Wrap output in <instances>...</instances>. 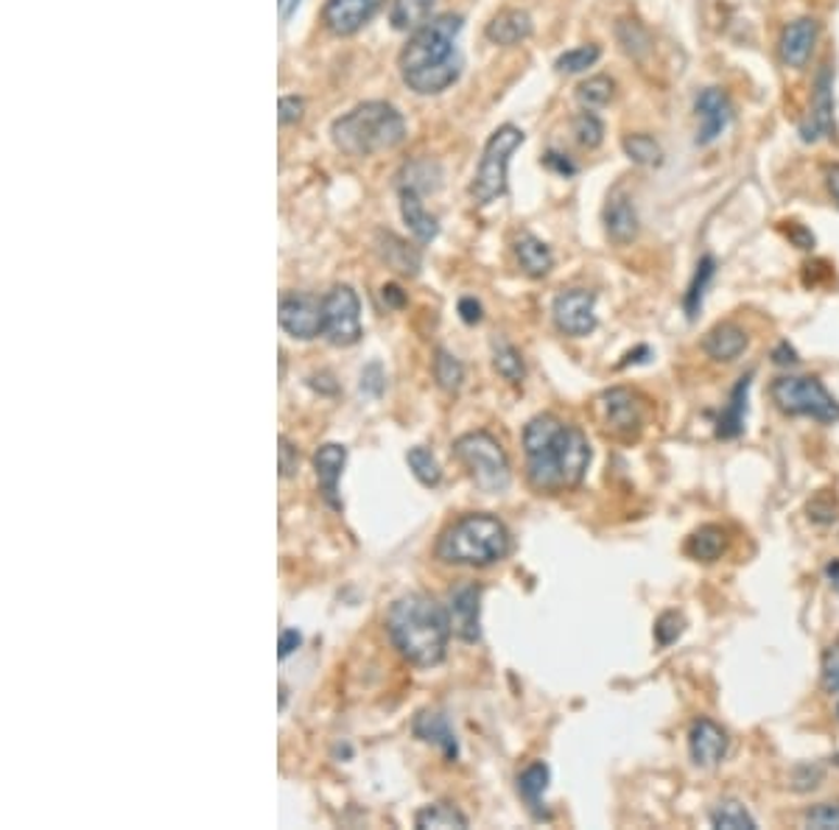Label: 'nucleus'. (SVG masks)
<instances>
[{
  "label": "nucleus",
  "mask_w": 839,
  "mask_h": 830,
  "mask_svg": "<svg viewBox=\"0 0 839 830\" xmlns=\"http://www.w3.org/2000/svg\"><path fill=\"white\" fill-rule=\"evenodd\" d=\"M529 484L537 493H565L580 487L590 464L588 436L555 414H537L523 429Z\"/></svg>",
  "instance_id": "1"
},
{
  "label": "nucleus",
  "mask_w": 839,
  "mask_h": 830,
  "mask_svg": "<svg viewBox=\"0 0 839 830\" xmlns=\"http://www.w3.org/2000/svg\"><path fill=\"white\" fill-rule=\"evenodd\" d=\"M462 31L459 14H443L417 28L409 46L401 53V73L417 95H436L456 85L462 60L456 51V37Z\"/></svg>",
  "instance_id": "2"
},
{
  "label": "nucleus",
  "mask_w": 839,
  "mask_h": 830,
  "mask_svg": "<svg viewBox=\"0 0 839 830\" xmlns=\"http://www.w3.org/2000/svg\"><path fill=\"white\" fill-rule=\"evenodd\" d=\"M386 633L409 663L420 668L440 666L448 652V610H443L431 596L409 593L392 604L386 615Z\"/></svg>",
  "instance_id": "3"
},
{
  "label": "nucleus",
  "mask_w": 839,
  "mask_h": 830,
  "mask_svg": "<svg viewBox=\"0 0 839 830\" xmlns=\"http://www.w3.org/2000/svg\"><path fill=\"white\" fill-rule=\"evenodd\" d=\"M512 551V537L493 514H465L456 523H450L436 542V560L448 565H493L501 562Z\"/></svg>",
  "instance_id": "4"
},
{
  "label": "nucleus",
  "mask_w": 839,
  "mask_h": 830,
  "mask_svg": "<svg viewBox=\"0 0 839 830\" xmlns=\"http://www.w3.org/2000/svg\"><path fill=\"white\" fill-rule=\"evenodd\" d=\"M333 143L339 152L351 157H370L378 152H390L406 138V120L392 104L367 101L333 120Z\"/></svg>",
  "instance_id": "5"
},
{
  "label": "nucleus",
  "mask_w": 839,
  "mask_h": 830,
  "mask_svg": "<svg viewBox=\"0 0 839 830\" xmlns=\"http://www.w3.org/2000/svg\"><path fill=\"white\" fill-rule=\"evenodd\" d=\"M454 454L468 468L470 478L476 482L482 493H507L509 484H512V468H509L507 450L487 431H473V434L459 436L454 442Z\"/></svg>",
  "instance_id": "6"
},
{
  "label": "nucleus",
  "mask_w": 839,
  "mask_h": 830,
  "mask_svg": "<svg viewBox=\"0 0 839 830\" xmlns=\"http://www.w3.org/2000/svg\"><path fill=\"white\" fill-rule=\"evenodd\" d=\"M770 397L778 411L789 417H812L817 422H839V403L823 386L819 378L812 375H784L775 378L770 386Z\"/></svg>",
  "instance_id": "7"
},
{
  "label": "nucleus",
  "mask_w": 839,
  "mask_h": 830,
  "mask_svg": "<svg viewBox=\"0 0 839 830\" xmlns=\"http://www.w3.org/2000/svg\"><path fill=\"white\" fill-rule=\"evenodd\" d=\"M523 140H526V135L512 124L498 126L496 132L490 135L482 163H479L476 179L470 184V196L476 199L479 205H490V202H496L498 196L507 193L509 159L521 149Z\"/></svg>",
  "instance_id": "8"
},
{
  "label": "nucleus",
  "mask_w": 839,
  "mask_h": 830,
  "mask_svg": "<svg viewBox=\"0 0 839 830\" xmlns=\"http://www.w3.org/2000/svg\"><path fill=\"white\" fill-rule=\"evenodd\" d=\"M325 336L336 347H351L361 339V303L351 285H336L322 299Z\"/></svg>",
  "instance_id": "9"
},
{
  "label": "nucleus",
  "mask_w": 839,
  "mask_h": 830,
  "mask_svg": "<svg viewBox=\"0 0 839 830\" xmlns=\"http://www.w3.org/2000/svg\"><path fill=\"white\" fill-rule=\"evenodd\" d=\"M596 411H599L601 425L610 434L622 436V439H633L641 434L644 429V406L638 395L630 390H610L596 400Z\"/></svg>",
  "instance_id": "10"
},
{
  "label": "nucleus",
  "mask_w": 839,
  "mask_h": 830,
  "mask_svg": "<svg viewBox=\"0 0 839 830\" xmlns=\"http://www.w3.org/2000/svg\"><path fill=\"white\" fill-rule=\"evenodd\" d=\"M555 324L565 336L582 339L596 330V297L585 289L560 291L551 305Z\"/></svg>",
  "instance_id": "11"
},
{
  "label": "nucleus",
  "mask_w": 839,
  "mask_h": 830,
  "mask_svg": "<svg viewBox=\"0 0 839 830\" xmlns=\"http://www.w3.org/2000/svg\"><path fill=\"white\" fill-rule=\"evenodd\" d=\"M834 135V73L831 67L823 65L817 71V79H814L812 90V104H809V113L800 124V138L806 143H817L823 138H831Z\"/></svg>",
  "instance_id": "12"
},
{
  "label": "nucleus",
  "mask_w": 839,
  "mask_h": 830,
  "mask_svg": "<svg viewBox=\"0 0 839 830\" xmlns=\"http://www.w3.org/2000/svg\"><path fill=\"white\" fill-rule=\"evenodd\" d=\"M280 328L294 339L312 342L325 330L322 324V303L312 294H289L280 299Z\"/></svg>",
  "instance_id": "13"
},
{
  "label": "nucleus",
  "mask_w": 839,
  "mask_h": 830,
  "mask_svg": "<svg viewBox=\"0 0 839 830\" xmlns=\"http://www.w3.org/2000/svg\"><path fill=\"white\" fill-rule=\"evenodd\" d=\"M450 633L465 643L482 640V590L476 585L456 587L448 604Z\"/></svg>",
  "instance_id": "14"
},
{
  "label": "nucleus",
  "mask_w": 839,
  "mask_h": 830,
  "mask_svg": "<svg viewBox=\"0 0 839 830\" xmlns=\"http://www.w3.org/2000/svg\"><path fill=\"white\" fill-rule=\"evenodd\" d=\"M730 738H727L725 727H720L714 718H697L691 730H688V755L700 769H714L725 761Z\"/></svg>",
  "instance_id": "15"
},
{
  "label": "nucleus",
  "mask_w": 839,
  "mask_h": 830,
  "mask_svg": "<svg viewBox=\"0 0 839 830\" xmlns=\"http://www.w3.org/2000/svg\"><path fill=\"white\" fill-rule=\"evenodd\" d=\"M695 113L700 120V129H697V145H711L714 140H720V135L725 132L730 120H734V106L730 99L720 87H708L697 95Z\"/></svg>",
  "instance_id": "16"
},
{
  "label": "nucleus",
  "mask_w": 839,
  "mask_h": 830,
  "mask_svg": "<svg viewBox=\"0 0 839 830\" xmlns=\"http://www.w3.org/2000/svg\"><path fill=\"white\" fill-rule=\"evenodd\" d=\"M384 3L386 0H328L322 9V21L339 37H351V34L361 31L384 9Z\"/></svg>",
  "instance_id": "17"
},
{
  "label": "nucleus",
  "mask_w": 839,
  "mask_h": 830,
  "mask_svg": "<svg viewBox=\"0 0 839 830\" xmlns=\"http://www.w3.org/2000/svg\"><path fill=\"white\" fill-rule=\"evenodd\" d=\"M817 31L819 26L812 17H798V21L789 23V26L780 31V62L789 67H806L809 56H812L814 51V42H817Z\"/></svg>",
  "instance_id": "18"
},
{
  "label": "nucleus",
  "mask_w": 839,
  "mask_h": 830,
  "mask_svg": "<svg viewBox=\"0 0 839 830\" xmlns=\"http://www.w3.org/2000/svg\"><path fill=\"white\" fill-rule=\"evenodd\" d=\"M344 461H347V448L344 445H336V442H328L322 448L317 450L314 456V470H317V482L322 487L325 501L331 503L333 509L342 507L339 501V478H342Z\"/></svg>",
  "instance_id": "19"
},
{
  "label": "nucleus",
  "mask_w": 839,
  "mask_h": 830,
  "mask_svg": "<svg viewBox=\"0 0 839 830\" xmlns=\"http://www.w3.org/2000/svg\"><path fill=\"white\" fill-rule=\"evenodd\" d=\"M411 730H415V736L420 738V741H425V744L440 746L448 761L459 758V741H456V732H454V727H450V722L445 713H440V711L417 713Z\"/></svg>",
  "instance_id": "20"
},
{
  "label": "nucleus",
  "mask_w": 839,
  "mask_h": 830,
  "mask_svg": "<svg viewBox=\"0 0 839 830\" xmlns=\"http://www.w3.org/2000/svg\"><path fill=\"white\" fill-rule=\"evenodd\" d=\"M532 17H529L526 12H521V9H504V12H498L493 21L487 23V28H484V37H487L493 46H501V48H512V46H521L523 40H529L532 37Z\"/></svg>",
  "instance_id": "21"
},
{
  "label": "nucleus",
  "mask_w": 839,
  "mask_h": 830,
  "mask_svg": "<svg viewBox=\"0 0 839 830\" xmlns=\"http://www.w3.org/2000/svg\"><path fill=\"white\" fill-rule=\"evenodd\" d=\"M605 227H608L610 241L619 246L630 244L638 235V213L622 191L610 193L608 205H605Z\"/></svg>",
  "instance_id": "22"
},
{
  "label": "nucleus",
  "mask_w": 839,
  "mask_h": 830,
  "mask_svg": "<svg viewBox=\"0 0 839 830\" xmlns=\"http://www.w3.org/2000/svg\"><path fill=\"white\" fill-rule=\"evenodd\" d=\"M750 344L745 330L734 322H722L716 328H711L702 339V349H705L708 358H714L720 363H730L741 356Z\"/></svg>",
  "instance_id": "23"
},
{
  "label": "nucleus",
  "mask_w": 839,
  "mask_h": 830,
  "mask_svg": "<svg viewBox=\"0 0 839 830\" xmlns=\"http://www.w3.org/2000/svg\"><path fill=\"white\" fill-rule=\"evenodd\" d=\"M750 383H753V372H747L745 378H739V383L734 386L727 403L722 406L720 417H716V436H720V439H736V436H741V431H745Z\"/></svg>",
  "instance_id": "24"
},
{
  "label": "nucleus",
  "mask_w": 839,
  "mask_h": 830,
  "mask_svg": "<svg viewBox=\"0 0 839 830\" xmlns=\"http://www.w3.org/2000/svg\"><path fill=\"white\" fill-rule=\"evenodd\" d=\"M512 250H516L518 264H521V269L526 271L529 277H546L551 271V266H555V255H551L549 246L543 244L541 238L532 235V232H521V235L516 238Z\"/></svg>",
  "instance_id": "25"
},
{
  "label": "nucleus",
  "mask_w": 839,
  "mask_h": 830,
  "mask_svg": "<svg viewBox=\"0 0 839 830\" xmlns=\"http://www.w3.org/2000/svg\"><path fill=\"white\" fill-rule=\"evenodd\" d=\"M401 213H404V221L409 225V230L415 232L420 244L434 241L436 232H440V225H436V218L425 210V205L420 202V193H417L415 188H404V191H401Z\"/></svg>",
  "instance_id": "26"
},
{
  "label": "nucleus",
  "mask_w": 839,
  "mask_h": 830,
  "mask_svg": "<svg viewBox=\"0 0 839 830\" xmlns=\"http://www.w3.org/2000/svg\"><path fill=\"white\" fill-rule=\"evenodd\" d=\"M725 551H727V532L722 526H714V523L697 528L686 542V553L697 562H716Z\"/></svg>",
  "instance_id": "27"
},
{
  "label": "nucleus",
  "mask_w": 839,
  "mask_h": 830,
  "mask_svg": "<svg viewBox=\"0 0 839 830\" xmlns=\"http://www.w3.org/2000/svg\"><path fill=\"white\" fill-rule=\"evenodd\" d=\"M549 778H551V771L543 761L529 764L526 769L518 775V794L526 800V805L535 810L537 817L543 814V797H546V789H549Z\"/></svg>",
  "instance_id": "28"
},
{
  "label": "nucleus",
  "mask_w": 839,
  "mask_h": 830,
  "mask_svg": "<svg viewBox=\"0 0 839 830\" xmlns=\"http://www.w3.org/2000/svg\"><path fill=\"white\" fill-rule=\"evenodd\" d=\"M714 274H716V260L711 255H702L700 264H697L695 269V277H691V283H688L686 289V297H683V308H686V317L691 319V322H695L697 314L702 310L708 289H711V283H714Z\"/></svg>",
  "instance_id": "29"
},
{
  "label": "nucleus",
  "mask_w": 839,
  "mask_h": 830,
  "mask_svg": "<svg viewBox=\"0 0 839 830\" xmlns=\"http://www.w3.org/2000/svg\"><path fill=\"white\" fill-rule=\"evenodd\" d=\"M431 9L434 0H392L390 23L397 31H417L429 23Z\"/></svg>",
  "instance_id": "30"
},
{
  "label": "nucleus",
  "mask_w": 839,
  "mask_h": 830,
  "mask_svg": "<svg viewBox=\"0 0 839 830\" xmlns=\"http://www.w3.org/2000/svg\"><path fill=\"white\" fill-rule=\"evenodd\" d=\"M493 367H496L498 375L509 383H523L526 378V367H523V358L507 339H493Z\"/></svg>",
  "instance_id": "31"
},
{
  "label": "nucleus",
  "mask_w": 839,
  "mask_h": 830,
  "mask_svg": "<svg viewBox=\"0 0 839 830\" xmlns=\"http://www.w3.org/2000/svg\"><path fill=\"white\" fill-rule=\"evenodd\" d=\"M415 825L420 830H429V828H468V817H465V814L459 808H454V805L434 803V805H425L423 810H417Z\"/></svg>",
  "instance_id": "32"
},
{
  "label": "nucleus",
  "mask_w": 839,
  "mask_h": 830,
  "mask_svg": "<svg viewBox=\"0 0 839 830\" xmlns=\"http://www.w3.org/2000/svg\"><path fill=\"white\" fill-rule=\"evenodd\" d=\"M711 825L720 830H755V819L739 800H722L711 810Z\"/></svg>",
  "instance_id": "33"
},
{
  "label": "nucleus",
  "mask_w": 839,
  "mask_h": 830,
  "mask_svg": "<svg viewBox=\"0 0 839 830\" xmlns=\"http://www.w3.org/2000/svg\"><path fill=\"white\" fill-rule=\"evenodd\" d=\"M381 241H384V244H381V255H384V260L392 269L404 271V274H417V269H420V255H417L415 250H409V246L397 235H392V232L381 235Z\"/></svg>",
  "instance_id": "34"
},
{
  "label": "nucleus",
  "mask_w": 839,
  "mask_h": 830,
  "mask_svg": "<svg viewBox=\"0 0 839 830\" xmlns=\"http://www.w3.org/2000/svg\"><path fill=\"white\" fill-rule=\"evenodd\" d=\"M624 154L633 159L635 165H647V168H654V165L663 163V149L661 143L649 135H627L624 138Z\"/></svg>",
  "instance_id": "35"
},
{
  "label": "nucleus",
  "mask_w": 839,
  "mask_h": 830,
  "mask_svg": "<svg viewBox=\"0 0 839 830\" xmlns=\"http://www.w3.org/2000/svg\"><path fill=\"white\" fill-rule=\"evenodd\" d=\"M406 461H409L411 473L423 487H436V484L443 482V470H440V461L434 459L429 448H411L406 454Z\"/></svg>",
  "instance_id": "36"
},
{
  "label": "nucleus",
  "mask_w": 839,
  "mask_h": 830,
  "mask_svg": "<svg viewBox=\"0 0 839 830\" xmlns=\"http://www.w3.org/2000/svg\"><path fill=\"white\" fill-rule=\"evenodd\" d=\"M615 92V81L610 76H590L588 81H582L576 87V99L582 104L588 106V110H599V106H608L613 101Z\"/></svg>",
  "instance_id": "37"
},
{
  "label": "nucleus",
  "mask_w": 839,
  "mask_h": 830,
  "mask_svg": "<svg viewBox=\"0 0 839 830\" xmlns=\"http://www.w3.org/2000/svg\"><path fill=\"white\" fill-rule=\"evenodd\" d=\"M434 375H436V383H440L445 392H459L465 381V367L459 358L450 356L448 349H436Z\"/></svg>",
  "instance_id": "38"
},
{
  "label": "nucleus",
  "mask_w": 839,
  "mask_h": 830,
  "mask_svg": "<svg viewBox=\"0 0 839 830\" xmlns=\"http://www.w3.org/2000/svg\"><path fill=\"white\" fill-rule=\"evenodd\" d=\"M615 34H619V42H622L624 53H630V56H635V60L644 56V53L649 51V46H652L647 28L635 21H622L619 23V28H615Z\"/></svg>",
  "instance_id": "39"
},
{
  "label": "nucleus",
  "mask_w": 839,
  "mask_h": 830,
  "mask_svg": "<svg viewBox=\"0 0 839 830\" xmlns=\"http://www.w3.org/2000/svg\"><path fill=\"white\" fill-rule=\"evenodd\" d=\"M599 56H601L599 46H580L562 53L555 67L560 73H582V71H588V67H594L596 62H599Z\"/></svg>",
  "instance_id": "40"
},
{
  "label": "nucleus",
  "mask_w": 839,
  "mask_h": 830,
  "mask_svg": "<svg viewBox=\"0 0 839 830\" xmlns=\"http://www.w3.org/2000/svg\"><path fill=\"white\" fill-rule=\"evenodd\" d=\"M571 126H574V138L582 149H596L605 140V124L594 113H588V110L576 115Z\"/></svg>",
  "instance_id": "41"
},
{
  "label": "nucleus",
  "mask_w": 839,
  "mask_h": 830,
  "mask_svg": "<svg viewBox=\"0 0 839 830\" xmlns=\"http://www.w3.org/2000/svg\"><path fill=\"white\" fill-rule=\"evenodd\" d=\"M683 629H686V618L681 613H663L654 624V640H658V646H672L681 638Z\"/></svg>",
  "instance_id": "42"
},
{
  "label": "nucleus",
  "mask_w": 839,
  "mask_h": 830,
  "mask_svg": "<svg viewBox=\"0 0 839 830\" xmlns=\"http://www.w3.org/2000/svg\"><path fill=\"white\" fill-rule=\"evenodd\" d=\"M819 679H823V691L839 693V640H834L826 649V654H823Z\"/></svg>",
  "instance_id": "43"
},
{
  "label": "nucleus",
  "mask_w": 839,
  "mask_h": 830,
  "mask_svg": "<svg viewBox=\"0 0 839 830\" xmlns=\"http://www.w3.org/2000/svg\"><path fill=\"white\" fill-rule=\"evenodd\" d=\"M806 825L809 828H819V830H831L839 828V805L837 803H819L814 808L806 810Z\"/></svg>",
  "instance_id": "44"
},
{
  "label": "nucleus",
  "mask_w": 839,
  "mask_h": 830,
  "mask_svg": "<svg viewBox=\"0 0 839 830\" xmlns=\"http://www.w3.org/2000/svg\"><path fill=\"white\" fill-rule=\"evenodd\" d=\"M384 381L386 378H384V369H381V363H370V367L361 372V392L378 397L381 392H384V386H386Z\"/></svg>",
  "instance_id": "45"
},
{
  "label": "nucleus",
  "mask_w": 839,
  "mask_h": 830,
  "mask_svg": "<svg viewBox=\"0 0 839 830\" xmlns=\"http://www.w3.org/2000/svg\"><path fill=\"white\" fill-rule=\"evenodd\" d=\"M297 464H300L297 448H294L285 436H280V475H283V478H291V475L297 473Z\"/></svg>",
  "instance_id": "46"
},
{
  "label": "nucleus",
  "mask_w": 839,
  "mask_h": 830,
  "mask_svg": "<svg viewBox=\"0 0 839 830\" xmlns=\"http://www.w3.org/2000/svg\"><path fill=\"white\" fill-rule=\"evenodd\" d=\"M303 110H305L303 99H297V95H283V99H280V124L283 126L297 124V120L303 118Z\"/></svg>",
  "instance_id": "47"
},
{
  "label": "nucleus",
  "mask_w": 839,
  "mask_h": 830,
  "mask_svg": "<svg viewBox=\"0 0 839 830\" xmlns=\"http://www.w3.org/2000/svg\"><path fill=\"white\" fill-rule=\"evenodd\" d=\"M543 165H546V168H551V171L562 174V177H574L576 174V165L571 163V159L562 157V154H555V152H549L546 157H543Z\"/></svg>",
  "instance_id": "48"
},
{
  "label": "nucleus",
  "mask_w": 839,
  "mask_h": 830,
  "mask_svg": "<svg viewBox=\"0 0 839 830\" xmlns=\"http://www.w3.org/2000/svg\"><path fill=\"white\" fill-rule=\"evenodd\" d=\"M459 317L468 324H479L482 322V303H476L473 297H462L459 299Z\"/></svg>",
  "instance_id": "49"
},
{
  "label": "nucleus",
  "mask_w": 839,
  "mask_h": 830,
  "mask_svg": "<svg viewBox=\"0 0 839 830\" xmlns=\"http://www.w3.org/2000/svg\"><path fill=\"white\" fill-rule=\"evenodd\" d=\"M823 179H826L828 196H831L834 205L839 207V163H828L826 168H823Z\"/></svg>",
  "instance_id": "50"
},
{
  "label": "nucleus",
  "mask_w": 839,
  "mask_h": 830,
  "mask_svg": "<svg viewBox=\"0 0 839 830\" xmlns=\"http://www.w3.org/2000/svg\"><path fill=\"white\" fill-rule=\"evenodd\" d=\"M300 643H303V638H300L297 629H283L280 633V660L289 657L291 652H297Z\"/></svg>",
  "instance_id": "51"
},
{
  "label": "nucleus",
  "mask_w": 839,
  "mask_h": 830,
  "mask_svg": "<svg viewBox=\"0 0 839 830\" xmlns=\"http://www.w3.org/2000/svg\"><path fill=\"white\" fill-rule=\"evenodd\" d=\"M381 297H384V303L392 305V308H404L406 305L404 291L397 289V285H384V289H381Z\"/></svg>",
  "instance_id": "52"
},
{
  "label": "nucleus",
  "mask_w": 839,
  "mask_h": 830,
  "mask_svg": "<svg viewBox=\"0 0 839 830\" xmlns=\"http://www.w3.org/2000/svg\"><path fill=\"white\" fill-rule=\"evenodd\" d=\"M773 361L784 363V367H787V363H798V353H794V347H789L787 342H780L773 353Z\"/></svg>",
  "instance_id": "53"
},
{
  "label": "nucleus",
  "mask_w": 839,
  "mask_h": 830,
  "mask_svg": "<svg viewBox=\"0 0 839 830\" xmlns=\"http://www.w3.org/2000/svg\"><path fill=\"white\" fill-rule=\"evenodd\" d=\"M297 3H300V0H289V3H285V7H283V17H291V12L297 9Z\"/></svg>",
  "instance_id": "54"
}]
</instances>
